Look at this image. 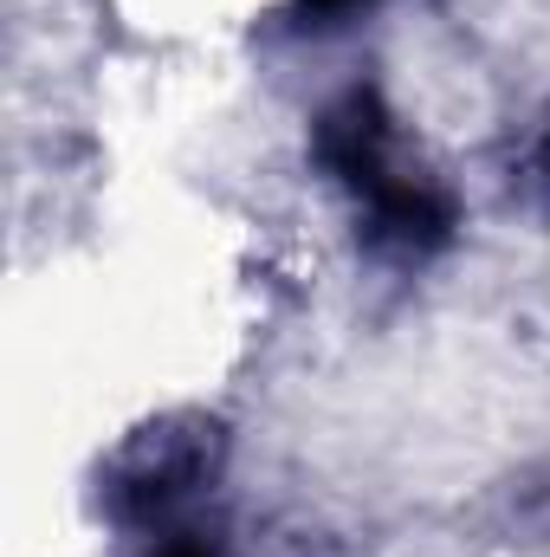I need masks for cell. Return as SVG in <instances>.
Wrapping results in <instances>:
<instances>
[{
	"mask_svg": "<svg viewBox=\"0 0 550 557\" xmlns=\"http://www.w3.org/2000/svg\"><path fill=\"white\" fill-rule=\"evenodd\" d=\"M363 214H370V247L389 260H409V267L453 240L447 188H434L427 175H409V169H396L376 195H363Z\"/></svg>",
	"mask_w": 550,
	"mask_h": 557,
	"instance_id": "obj_3",
	"label": "cell"
},
{
	"mask_svg": "<svg viewBox=\"0 0 550 557\" xmlns=\"http://www.w3.org/2000/svg\"><path fill=\"white\" fill-rule=\"evenodd\" d=\"M208 473H214V428H201V421H162V428L137 434L117 454V467L104 473V512L117 525L142 532V525L168 519L188 493H201Z\"/></svg>",
	"mask_w": 550,
	"mask_h": 557,
	"instance_id": "obj_1",
	"label": "cell"
},
{
	"mask_svg": "<svg viewBox=\"0 0 550 557\" xmlns=\"http://www.w3.org/2000/svg\"><path fill=\"white\" fill-rule=\"evenodd\" d=\"M317 162L363 201V195H376L402 162H396V117H389V104L370 91V85H357V91H343L324 117H317Z\"/></svg>",
	"mask_w": 550,
	"mask_h": 557,
	"instance_id": "obj_2",
	"label": "cell"
},
{
	"mask_svg": "<svg viewBox=\"0 0 550 557\" xmlns=\"http://www.w3.org/2000/svg\"><path fill=\"white\" fill-rule=\"evenodd\" d=\"M532 162H538V182L550 188V117H545V131H538V156Z\"/></svg>",
	"mask_w": 550,
	"mask_h": 557,
	"instance_id": "obj_6",
	"label": "cell"
},
{
	"mask_svg": "<svg viewBox=\"0 0 550 557\" xmlns=\"http://www.w3.org/2000/svg\"><path fill=\"white\" fill-rule=\"evenodd\" d=\"M142 557H227V552H221V539H208V532H168V539H155Z\"/></svg>",
	"mask_w": 550,
	"mask_h": 557,
	"instance_id": "obj_4",
	"label": "cell"
},
{
	"mask_svg": "<svg viewBox=\"0 0 550 557\" xmlns=\"http://www.w3.org/2000/svg\"><path fill=\"white\" fill-rule=\"evenodd\" d=\"M350 7H370V0H298V13H317V20H337Z\"/></svg>",
	"mask_w": 550,
	"mask_h": 557,
	"instance_id": "obj_5",
	"label": "cell"
}]
</instances>
